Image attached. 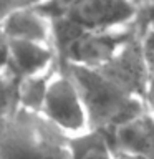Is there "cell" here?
Wrapping results in <instances>:
<instances>
[{
  "mask_svg": "<svg viewBox=\"0 0 154 159\" xmlns=\"http://www.w3.org/2000/svg\"><path fill=\"white\" fill-rule=\"evenodd\" d=\"M114 148L108 133L88 129L70 138V159H113Z\"/></svg>",
  "mask_w": 154,
  "mask_h": 159,
  "instance_id": "10",
  "label": "cell"
},
{
  "mask_svg": "<svg viewBox=\"0 0 154 159\" xmlns=\"http://www.w3.org/2000/svg\"><path fill=\"white\" fill-rule=\"evenodd\" d=\"M25 0H0V20H2L7 13H10L13 8L25 5Z\"/></svg>",
  "mask_w": 154,
  "mask_h": 159,
  "instance_id": "16",
  "label": "cell"
},
{
  "mask_svg": "<svg viewBox=\"0 0 154 159\" xmlns=\"http://www.w3.org/2000/svg\"><path fill=\"white\" fill-rule=\"evenodd\" d=\"M113 159H146L143 156H138V154L133 152H124V151H114V157Z\"/></svg>",
  "mask_w": 154,
  "mask_h": 159,
  "instance_id": "17",
  "label": "cell"
},
{
  "mask_svg": "<svg viewBox=\"0 0 154 159\" xmlns=\"http://www.w3.org/2000/svg\"><path fill=\"white\" fill-rule=\"evenodd\" d=\"M55 68L48 70L45 73H40V75L22 78V81H20V108L27 109V111H33V113H42L48 83H50V78H52V73L55 71Z\"/></svg>",
  "mask_w": 154,
  "mask_h": 159,
  "instance_id": "11",
  "label": "cell"
},
{
  "mask_svg": "<svg viewBox=\"0 0 154 159\" xmlns=\"http://www.w3.org/2000/svg\"><path fill=\"white\" fill-rule=\"evenodd\" d=\"M138 10L129 0H79L63 17L86 30H116L136 23Z\"/></svg>",
  "mask_w": 154,
  "mask_h": 159,
  "instance_id": "5",
  "label": "cell"
},
{
  "mask_svg": "<svg viewBox=\"0 0 154 159\" xmlns=\"http://www.w3.org/2000/svg\"><path fill=\"white\" fill-rule=\"evenodd\" d=\"M108 134L114 151L154 159V114L147 108Z\"/></svg>",
  "mask_w": 154,
  "mask_h": 159,
  "instance_id": "8",
  "label": "cell"
},
{
  "mask_svg": "<svg viewBox=\"0 0 154 159\" xmlns=\"http://www.w3.org/2000/svg\"><path fill=\"white\" fill-rule=\"evenodd\" d=\"M8 66V38L0 28V70Z\"/></svg>",
  "mask_w": 154,
  "mask_h": 159,
  "instance_id": "15",
  "label": "cell"
},
{
  "mask_svg": "<svg viewBox=\"0 0 154 159\" xmlns=\"http://www.w3.org/2000/svg\"><path fill=\"white\" fill-rule=\"evenodd\" d=\"M58 55L52 43L8 40V66L18 76H33L58 65Z\"/></svg>",
  "mask_w": 154,
  "mask_h": 159,
  "instance_id": "9",
  "label": "cell"
},
{
  "mask_svg": "<svg viewBox=\"0 0 154 159\" xmlns=\"http://www.w3.org/2000/svg\"><path fill=\"white\" fill-rule=\"evenodd\" d=\"M66 68L81 93L89 129L111 133L147 108L144 99L124 91L96 68L76 65H66Z\"/></svg>",
  "mask_w": 154,
  "mask_h": 159,
  "instance_id": "2",
  "label": "cell"
},
{
  "mask_svg": "<svg viewBox=\"0 0 154 159\" xmlns=\"http://www.w3.org/2000/svg\"><path fill=\"white\" fill-rule=\"evenodd\" d=\"M143 48L146 58V103L147 109L154 114V32L144 30L143 32Z\"/></svg>",
  "mask_w": 154,
  "mask_h": 159,
  "instance_id": "13",
  "label": "cell"
},
{
  "mask_svg": "<svg viewBox=\"0 0 154 159\" xmlns=\"http://www.w3.org/2000/svg\"><path fill=\"white\" fill-rule=\"evenodd\" d=\"M104 76L116 83L124 91L144 99L146 96V58L143 48V32L128 40L118 53L101 66Z\"/></svg>",
  "mask_w": 154,
  "mask_h": 159,
  "instance_id": "6",
  "label": "cell"
},
{
  "mask_svg": "<svg viewBox=\"0 0 154 159\" xmlns=\"http://www.w3.org/2000/svg\"><path fill=\"white\" fill-rule=\"evenodd\" d=\"M0 159H70V138L40 113L18 108L0 118Z\"/></svg>",
  "mask_w": 154,
  "mask_h": 159,
  "instance_id": "1",
  "label": "cell"
},
{
  "mask_svg": "<svg viewBox=\"0 0 154 159\" xmlns=\"http://www.w3.org/2000/svg\"><path fill=\"white\" fill-rule=\"evenodd\" d=\"M138 23L144 30L154 32V0H146L138 10Z\"/></svg>",
  "mask_w": 154,
  "mask_h": 159,
  "instance_id": "14",
  "label": "cell"
},
{
  "mask_svg": "<svg viewBox=\"0 0 154 159\" xmlns=\"http://www.w3.org/2000/svg\"><path fill=\"white\" fill-rule=\"evenodd\" d=\"M129 2H133L134 5H136V7L139 8V7H141V5L144 3V2H146V0H129Z\"/></svg>",
  "mask_w": 154,
  "mask_h": 159,
  "instance_id": "18",
  "label": "cell"
},
{
  "mask_svg": "<svg viewBox=\"0 0 154 159\" xmlns=\"http://www.w3.org/2000/svg\"><path fill=\"white\" fill-rule=\"evenodd\" d=\"M40 114L68 138L78 136L89 129L81 93L66 65L61 61L52 73Z\"/></svg>",
  "mask_w": 154,
  "mask_h": 159,
  "instance_id": "4",
  "label": "cell"
},
{
  "mask_svg": "<svg viewBox=\"0 0 154 159\" xmlns=\"http://www.w3.org/2000/svg\"><path fill=\"white\" fill-rule=\"evenodd\" d=\"M0 28L8 40L52 43L53 20L37 5L25 3L5 15L0 20Z\"/></svg>",
  "mask_w": 154,
  "mask_h": 159,
  "instance_id": "7",
  "label": "cell"
},
{
  "mask_svg": "<svg viewBox=\"0 0 154 159\" xmlns=\"http://www.w3.org/2000/svg\"><path fill=\"white\" fill-rule=\"evenodd\" d=\"M143 28L138 22L116 30H86L66 17L53 18L52 43L58 60L66 65L98 68Z\"/></svg>",
  "mask_w": 154,
  "mask_h": 159,
  "instance_id": "3",
  "label": "cell"
},
{
  "mask_svg": "<svg viewBox=\"0 0 154 159\" xmlns=\"http://www.w3.org/2000/svg\"><path fill=\"white\" fill-rule=\"evenodd\" d=\"M20 81L22 76L10 66L0 70V118L8 116L20 108Z\"/></svg>",
  "mask_w": 154,
  "mask_h": 159,
  "instance_id": "12",
  "label": "cell"
}]
</instances>
